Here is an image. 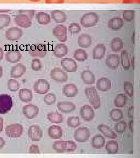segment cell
I'll return each instance as SVG.
<instances>
[{
    "label": "cell",
    "instance_id": "1",
    "mask_svg": "<svg viewBox=\"0 0 140 158\" xmlns=\"http://www.w3.org/2000/svg\"><path fill=\"white\" fill-rule=\"evenodd\" d=\"M85 95L89 102L95 109H98L101 106L100 97L98 95L97 89L94 86L88 87L85 89Z\"/></svg>",
    "mask_w": 140,
    "mask_h": 158
},
{
    "label": "cell",
    "instance_id": "2",
    "mask_svg": "<svg viewBox=\"0 0 140 158\" xmlns=\"http://www.w3.org/2000/svg\"><path fill=\"white\" fill-rule=\"evenodd\" d=\"M99 21V16L97 13L94 12H87L84 14L80 19L82 26L85 28L94 27Z\"/></svg>",
    "mask_w": 140,
    "mask_h": 158
},
{
    "label": "cell",
    "instance_id": "3",
    "mask_svg": "<svg viewBox=\"0 0 140 158\" xmlns=\"http://www.w3.org/2000/svg\"><path fill=\"white\" fill-rule=\"evenodd\" d=\"M28 52L32 56L39 57H44L47 53L46 45L43 44H36L30 46Z\"/></svg>",
    "mask_w": 140,
    "mask_h": 158
},
{
    "label": "cell",
    "instance_id": "4",
    "mask_svg": "<svg viewBox=\"0 0 140 158\" xmlns=\"http://www.w3.org/2000/svg\"><path fill=\"white\" fill-rule=\"evenodd\" d=\"M13 107L11 97L8 94L0 95V114H5L8 113Z\"/></svg>",
    "mask_w": 140,
    "mask_h": 158
},
{
    "label": "cell",
    "instance_id": "5",
    "mask_svg": "<svg viewBox=\"0 0 140 158\" xmlns=\"http://www.w3.org/2000/svg\"><path fill=\"white\" fill-rule=\"evenodd\" d=\"M53 35L60 42H65L67 40V28L64 25H57L53 28Z\"/></svg>",
    "mask_w": 140,
    "mask_h": 158
},
{
    "label": "cell",
    "instance_id": "6",
    "mask_svg": "<svg viewBox=\"0 0 140 158\" xmlns=\"http://www.w3.org/2000/svg\"><path fill=\"white\" fill-rule=\"evenodd\" d=\"M23 131L22 125L18 123L8 125L6 128V134L10 138H19L22 135Z\"/></svg>",
    "mask_w": 140,
    "mask_h": 158
},
{
    "label": "cell",
    "instance_id": "7",
    "mask_svg": "<svg viewBox=\"0 0 140 158\" xmlns=\"http://www.w3.org/2000/svg\"><path fill=\"white\" fill-rule=\"evenodd\" d=\"M50 77L54 81L58 83H65L67 81L68 79L67 73L58 68H54L51 71Z\"/></svg>",
    "mask_w": 140,
    "mask_h": 158
},
{
    "label": "cell",
    "instance_id": "8",
    "mask_svg": "<svg viewBox=\"0 0 140 158\" xmlns=\"http://www.w3.org/2000/svg\"><path fill=\"white\" fill-rule=\"evenodd\" d=\"M50 89V83L45 79H39L34 85V90L39 94H46Z\"/></svg>",
    "mask_w": 140,
    "mask_h": 158
},
{
    "label": "cell",
    "instance_id": "9",
    "mask_svg": "<svg viewBox=\"0 0 140 158\" xmlns=\"http://www.w3.org/2000/svg\"><path fill=\"white\" fill-rule=\"evenodd\" d=\"M90 131L87 127H79L74 132V138L79 142H86L90 139Z\"/></svg>",
    "mask_w": 140,
    "mask_h": 158
},
{
    "label": "cell",
    "instance_id": "10",
    "mask_svg": "<svg viewBox=\"0 0 140 158\" xmlns=\"http://www.w3.org/2000/svg\"><path fill=\"white\" fill-rule=\"evenodd\" d=\"M43 131L39 126L31 125L28 131V136L33 141H39L43 137Z\"/></svg>",
    "mask_w": 140,
    "mask_h": 158
},
{
    "label": "cell",
    "instance_id": "11",
    "mask_svg": "<svg viewBox=\"0 0 140 158\" xmlns=\"http://www.w3.org/2000/svg\"><path fill=\"white\" fill-rule=\"evenodd\" d=\"M22 113L26 118L33 119L38 115L39 109L36 106L32 104H29L22 108Z\"/></svg>",
    "mask_w": 140,
    "mask_h": 158
},
{
    "label": "cell",
    "instance_id": "12",
    "mask_svg": "<svg viewBox=\"0 0 140 158\" xmlns=\"http://www.w3.org/2000/svg\"><path fill=\"white\" fill-rule=\"evenodd\" d=\"M62 67L68 72H75L77 70V62L71 58L66 57L62 59L61 61Z\"/></svg>",
    "mask_w": 140,
    "mask_h": 158
},
{
    "label": "cell",
    "instance_id": "13",
    "mask_svg": "<svg viewBox=\"0 0 140 158\" xmlns=\"http://www.w3.org/2000/svg\"><path fill=\"white\" fill-rule=\"evenodd\" d=\"M23 35V31L18 27H13L8 29L6 32V38L9 40H19Z\"/></svg>",
    "mask_w": 140,
    "mask_h": 158
},
{
    "label": "cell",
    "instance_id": "14",
    "mask_svg": "<svg viewBox=\"0 0 140 158\" xmlns=\"http://www.w3.org/2000/svg\"><path fill=\"white\" fill-rule=\"evenodd\" d=\"M15 23L18 26L23 28H28L31 27L32 22V19L28 16L23 14H18L15 17Z\"/></svg>",
    "mask_w": 140,
    "mask_h": 158
},
{
    "label": "cell",
    "instance_id": "15",
    "mask_svg": "<svg viewBox=\"0 0 140 158\" xmlns=\"http://www.w3.org/2000/svg\"><path fill=\"white\" fill-rule=\"evenodd\" d=\"M81 117L84 121H90L95 117V113L93 108L89 105H84L81 108Z\"/></svg>",
    "mask_w": 140,
    "mask_h": 158
},
{
    "label": "cell",
    "instance_id": "16",
    "mask_svg": "<svg viewBox=\"0 0 140 158\" xmlns=\"http://www.w3.org/2000/svg\"><path fill=\"white\" fill-rule=\"evenodd\" d=\"M57 108L60 111L64 114H70L76 109V106L74 103L69 102H58Z\"/></svg>",
    "mask_w": 140,
    "mask_h": 158
},
{
    "label": "cell",
    "instance_id": "17",
    "mask_svg": "<svg viewBox=\"0 0 140 158\" xmlns=\"http://www.w3.org/2000/svg\"><path fill=\"white\" fill-rule=\"evenodd\" d=\"M62 93L67 97H75L78 93V89L76 85L72 83H69L63 86Z\"/></svg>",
    "mask_w": 140,
    "mask_h": 158
},
{
    "label": "cell",
    "instance_id": "18",
    "mask_svg": "<svg viewBox=\"0 0 140 158\" xmlns=\"http://www.w3.org/2000/svg\"><path fill=\"white\" fill-rule=\"evenodd\" d=\"M120 57L118 54L109 55L106 59L107 66L111 69H117L120 64Z\"/></svg>",
    "mask_w": 140,
    "mask_h": 158
},
{
    "label": "cell",
    "instance_id": "19",
    "mask_svg": "<svg viewBox=\"0 0 140 158\" xmlns=\"http://www.w3.org/2000/svg\"><path fill=\"white\" fill-rule=\"evenodd\" d=\"M26 72V67L22 63H18L13 66L11 70V76L12 78L21 77Z\"/></svg>",
    "mask_w": 140,
    "mask_h": 158
},
{
    "label": "cell",
    "instance_id": "20",
    "mask_svg": "<svg viewBox=\"0 0 140 158\" xmlns=\"http://www.w3.org/2000/svg\"><path fill=\"white\" fill-rule=\"evenodd\" d=\"M106 48L103 44H98L92 51V57L95 60H101L103 58L106 53Z\"/></svg>",
    "mask_w": 140,
    "mask_h": 158
},
{
    "label": "cell",
    "instance_id": "21",
    "mask_svg": "<svg viewBox=\"0 0 140 158\" xmlns=\"http://www.w3.org/2000/svg\"><path fill=\"white\" fill-rule=\"evenodd\" d=\"M6 57L8 62L15 63L18 62L21 60L22 57V54L19 51L11 50L6 52Z\"/></svg>",
    "mask_w": 140,
    "mask_h": 158
},
{
    "label": "cell",
    "instance_id": "22",
    "mask_svg": "<svg viewBox=\"0 0 140 158\" xmlns=\"http://www.w3.org/2000/svg\"><path fill=\"white\" fill-rule=\"evenodd\" d=\"M124 25L123 19L120 17H114L109 19L108 22L109 28L112 31H118Z\"/></svg>",
    "mask_w": 140,
    "mask_h": 158
},
{
    "label": "cell",
    "instance_id": "23",
    "mask_svg": "<svg viewBox=\"0 0 140 158\" xmlns=\"http://www.w3.org/2000/svg\"><path fill=\"white\" fill-rule=\"evenodd\" d=\"M18 96L20 100L23 102H30L34 98L32 90L26 88L20 89V90L19 91Z\"/></svg>",
    "mask_w": 140,
    "mask_h": 158
},
{
    "label": "cell",
    "instance_id": "24",
    "mask_svg": "<svg viewBox=\"0 0 140 158\" xmlns=\"http://www.w3.org/2000/svg\"><path fill=\"white\" fill-rule=\"evenodd\" d=\"M81 78L85 84L93 85L95 82V76L94 74L89 70H85L81 73Z\"/></svg>",
    "mask_w": 140,
    "mask_h": 158
},
{
    "label": "cell",
    "instance_id": "25",
    "mask_svg": "<svg viewBox=\"0 0 140 158\" xmlns=\"http://www.w3.org/2000/svg\"><path fill=\"white\" fill-rule=\"evenodd\" d=\"M111 81L106 77H101L98 79L96 83L97 89L98 90L101 91H106L110 90L111 89Z\"/></svg>",
    "mask_w": 140,
    "mask_h": 158
},
{
    "label": "cell",
    "instance_id": "26",
    "mask_svg": "<svg viewBox=\"0 0 140 158\" xmlns=\"http://www.w3.org/2000/svg\"><path fill=\"white\" fill-rule=\"evenodd\" d=\"M48 135L52 139H60L62 136V130L58 125H52L48 129Z\"/></svg>",
    "mask_w": 140,
    "mask_h": 158
},
{
    "label": "cell",
    "instance_id": "27",
    "mask_svg": "<svg viewBox=\"0 0 140 158\" xmlns=\"http://www.w3.org/2000/svg\"><path fill=\"white\" fill-rule=\"evenodd\" d=\"M68 49L67 46L64 44H58L55 46L53 49V55L54 56L61 58L66 56L68 53Z\"/></svg>",
    "mask_w": 140,
    "mask_h": 158
},
{
    "label": "cell",
    "instance_id": "28",
    "mask_svg": "<svg viewBox=\"0 0 140 158\" xmlns=\"http://www.w3.org/2000/svg\"><path fill=\"white\" fill-rule=\"evenodd\" d=\"M98 130L107 138H109L110 139H116L117 138L116 134L114 132L111 130V128L106 125L103 124L99 125L98 127Z\"/></svg>",
    "mask_w": 140,
    "mask_h": 158
},
{
    "label": "cell",
    "instance_id": "29",
    "mask_svg": "<svg viewBox=\"0 0 140 158\" xmlns=\"http://www.w3.org/2000/svg\"><path fill=\"white\" fill-rule=\"evenodd\" d=\"M105 139L101 134H97L92 137L91 139V145L95 149H101L105 146Z\"/></svg>",
    "mask_w": 140,
    "mask_h": 158
},
{
    "label": "cell",
    "instance_id": "30",
    "mask_svg": "<svg viewBox=\"0 0 140 158\" xmlns=\"http://www.w3.org/2000/svg\"><path fill=\"white\" fill-rule=\"evenodd\" d=\"M78 44L82 48H88L92 44V38L88 34H82L78 37Z\"/></svg>",
    "mask_w": 140,
    "mask_h": 158
},
{
    "label": "cell",
    "instance_id": "31",
    "mask_svg": "<svg viewBox=\"0 0 140 158\" xmlns=\"http://www.w3.org/2000/svg\"><path fill=\"white\" fill-rule=\"evenodd\" d=\"M51 18L56 23H62L66 21L67 16L66 14L60 10H54L51 13Z\"/></svg>",
    "mask_w": 140,
    "mask_h": 158
},
{
    "label": "cell",
    "instance_id": "32",
    "mask_svg": "<svg viewBox=\"0 0 140 158\" xmlns=\"http://www.w3.org/2000/svg\"><path fill=\"white\" fill-rule=\"evenodd\" d=\"M36 19L40 25H47L51 22V17L47 13L40 12L36 14Z\"/></svg>",
    "mask_w": 140,
    "mask_h": 158
},
{
    "label": "cell",
    "instance_id": "33",
    "mask_svg": "<svg viewBox=\"0 0 140 158\" xmlns=\"http://www.w3.org/2000/svg\"><path fill=\"white\" fill-rule=\"evenodd\" d=\"M110 48L112 51L114 52H118L123 48V40L120 38H114L110 42Z\"/></svg>",
    "mask_w": 140,
    "mask_h": 158
},
{
    "label": "cell",
    "instance_id": "34",
    "mask_svg": "<svg viewBox=\"0 0 140 158\" xmlns=\"http://www.w3.org/2000/svg\"><path fill=\"white\" fill-rule=\"evenodd\" d=\"M47 118L52 123L60 124L63 122V117L62 114L57 112H52L47 114Z\"/></svg>",
    "mask_w": 140,
    "mask_h": 158
},
{
    "label": "cell",
    "instance_id": "35",
    "mask_svg": "<svg viewBox=\"0 0 140 158\" xmlns=\"http://www.w3.org/2000/svg\"><path fill=\"white\" fill-rule=\"evenodd\" d=\"M120 60L121 64L122 67L124 70H129L131 67V62L129 59V55L127 52L126 51H123L120 55Z\"/></svg>",
    "mask_w": 140,
    "mask_h": 158
},
{
    "label": "cell",
    "instance_id": "36",
    "mask_svg": "<svg viewBox=\"0 0 140 158\" xmlns=\"http://www.w3.org/2000/svg\"><path fill=\"white\" fill-rule=\"evenodd\" d=\"M88 53L83 49H77L74 53V58L79 62H83L88 59Z\"/></svg>",
    "mask_w": 140,
    "mask_h": 158
},
{
    "label": "cell",
    "instance_id": "37",
    "mask_svg": "<svg viewBox=\"0 0 140 158\" xmlns=\"http://www.w3.org/2000/svg\"><path fill=\"white\" fill-rule=\"evenodd\" d=\"M106 150L110 154H116L118 151V144L116 141H109L106 145Z\"/></svg>",
    "mask_w": 140,
    "mask_h": 158
},
{
    "label": "cell",
    "instance_id": "38",
    "mask_svg": "<svg viewBox=\"0 0 140 158\" xmlns=\"http://www.w3.org/2000/svg\"><path fill=\"white\" fill-rule=\"evenodd\" d=\"M127 104V97L124 94H118L114 99V104L117 108H122Z\"/></svg>",
    "mask_w": 140,
    "mask_h": 158
},
{
    "label": "cell",
    "instance_id": "39",
    "mask_svg": "<svg viewBox=\"0 0 140 158\" xmlns=\"http://www.w3.org/2000/svg\"><path fill=\"white\" fill-rule=\"evenodd\" d=\"M110 117L114 121H118L123 118V113L120 109H113L110 112Z\"/></svg>",
    "mask_w": 140,
    "mask_h": 158
},
{
    "label": "cell",
    "instance_id": "40",
    "mask_svg": "<svg viewBox=\"0 0 140 158\" xmlns=\"http://www.w3.org/2000/svg\"><path fill=\"white\" fill-rule=\"evenodd\" d=\"M11 23V17L7 14H0V29L8 27Z\"/></svg>",
    "mask_w": 140,
    "mask_h": 158
},
{
    "label": "cell",
    "instance_id": "41",
    "mask_svg": "<svg viewBox=\"0 0 140 158\" xmlns=\"http://www.w3.org/2000/svg\"><path fill=\"white\" fill-rule=\"evenodd\" d=\"M53 149L58 153H63L66 150V143L63 141H55L53 144Z\"/></svg>",
    "mask_w": 140,
    "mask_h": 158
},
{
    "label": "cell",
    "instance_id": "42",
    "mask_svg": "<svg viewBox=\"0 0 140 158\" xmlns=\"http://www.w3.org/2000/svg\"><path fill=\"white\" fill-rule=\"evenodd\" d=\"M8 89L11 91H17L20 87V84L16 80L10 79L8 81Z\"/></svg>",
    "mask_w": 140,
    "mask_h": 158
},
{
    "label": "cell",
    "instance_id": "43",
    "mask_svg": "<svg viewBox=\"0 0 140 158\" xmlns=\"http://www.w3.org/2000/svg\"><path fill=\"white\" fill-rule=\"evenodd\" d=\"M67 125L71 128H76L81 125L80 119L78 117H70L68 118Z\"/></svg>",
    "mask_w": 140,
    "mask_h": 158
},
{
    "label": "cell",
    "instance_id": "44",
    "mask_svg": "<svg viewBox=\"0 0 140 158\" xmlns=\"http://www.w3.org/2000/svg\"><path fill=\"white\" fill-rule=\"evenodd\" d=\"M119 122H118L115 124V131L119 134H122L125 132L127 128V123L125 121L122 120V121H118Z\"/></svg>",
    "mask_w": 140,
    "mask_h": 158
},
{
    "label": "cell",
    "instance_id": "45",
    "mask_svg": "<svg viewBox=\"0 0 140 158\" xmlns=\"http://www.w3.org/2000/svg\"><path fill=\"white\" fill-rule=\"evenodd\" d=\"M124 89L126 94L132 97L134 94V87L133 84L130 81H125L124 83Z\"/></svg>",
    "mask_w": 140,
    "mask_h": 158
},
{
    "label": "cell",
    "instance_id": "46",
    "mask_svg": "<svg viewBox=\"0 0 140 158\" xmlns=\"http://www.w3.org/2000/svg\"><path fill=\"white\" fill-rule=\"evenodd\" d=\"M135 17V12L133 10H125L123 14V18L126 21L131 22L132 21Z\"/></svg>",
    "mask_w": 140,
    "mask_h": 158
},
{
    "label": "cell",
    "instance_id": "47",
    "mask_svg": "<svg viewBox=\"0 0 140 158\" xmlns=\"http://www.w3.org/2000/svg\"><path fill=\"white\" fill-rule=\"evenodd\" d=\"M57 97L55 94L53 93L47 94L44 97V102L47 105H52L56 102Z\"/></svg>",
    "mask_w": 140,
    "mask_h": 158
},
{
    "label": "cell",
    "instance_id": "48",
    "mask_svg": "<svg viewBox=\"0 0 140 158\" xmlns=\"http://www.w3.org/2000/svg\"><path fill=\"white\" fill-rule=\"evenodd\" d=\"M81 30V26L78 23H71L69 26V31L71 34H79Z\"/></svg>",
    "mask_w": 140,
    "mask_h": 158
},
{
    "label": "cell",
    "instance_id": "49",
    "mask_svg": "<svg viewBox=\"0 0 140 158\" xmlns=\"http://www.w3.org/2000/svg\"><path fill=\"white\" fill-rule=\"evenodd\" d=\"M66 143V152H74L75 151L77 148V145L75 142H74L72 141H65Z\"/></svg>",
    "mask_w": 140,
    "mask_h": 158
},
{
    "label": "cell",
    "instance_id": "50",
    "mask_svg": "<svg viewBox=\"0 0 140 158\" xmlns=\"http://www.w3.org/2000/svg\"><path fill=\"white\" fill-rule=\"evenodd\" d=\"M31 68L34 71H39L42 69V63L39 59H34L32 60Z\"/></svg>",
    "mask_w": 140,
    "mask_h": 158
},
{
    "label": "cell",
    "instance_id": "51",
    "mask_svg": "<svg viewBox=\"0 0 140 158\" xmlns=\"http://www.w3.org/2000/svg\"><path fill=\"white\" fill-rule=\"evenodd\" d=\"M19 14H23L25 15L28 17H29L30 19H32L34 18V15L35 14V11L32 10H20L18 11Z\"/></svg>",
    "mask_w": 140,
    "mask_h": 158
},
{
    "label": "cell",
    "instance_id": "52",
    "mask_svg": "<svg viewBox=\"0 0 140 158\" xmlns=\"http://www.w3.org/2000/svg\"><path fill=\"white\" fill-rule=\"evenodd\" d=\"M29 152L31 153H39V148L37 145L32 144L29 148Z\"/></svg>",
    "mask_w": 140,
    "mask_h": 158
},
{
    "label": "cell",
    "instance_id": "53",
    "mask_svg": "<svg viewBox=\"0 0 140 158\" xmlns=\"http://www.w3.org/2000/svg\"><path fill=\"white\" fill-rule=\"evenodd\" d=\"M65 0H45L46 4H63Z\"/></svg>",
    "mask_w": 140,
    "mask_h": 158
},
{
    "label": "cell",
    "instance_id": "54",
    "mask_svg": "<svg viewBox=\"0 0 140 158\" xmlns=\"http://www.w3.org/2000/svg\"><path fill=\"white\" fill-rule=\"evenodd\" d=\"M134 107L131 106L129 108L128 110V116L129 118H133L134 117Z\"/></svg>",
    "mask_w": 140,
    "mask_h": 158
},
{
    "label": "cell",
    "instance_id": "55",
    "mask_svg": "<svg viewBox=\"0 0 140 158\" xmlns=\"http://www.w3.org/2000/svg\"><path fill=\"white\" fill-rule=\"evenodd\" d=\"M123 4H140V0H123Z\"/></svg>",
    "mask_w": 140,
    "mask_h": 158
},
{
    "label": "cell",
    "instance_id": "56",
    "mask_svg": "<svg viewBox=\"0 0 140 158\" xmlns=\"http://www.w3.org/2000/svg\"><path fill=\"white\" fill-rule=\"evenodd\" d=\"M133 125H134L133 119L130 121V122H129V129L132 132H133Z\"/></svg>",
    "mask_w": 140,
    "mask_h": 158
},
{
    "label": "cell",
    "instance_id": "57",
    "mask_svg": "<svg viewBox=\"0 0 140 158\" xmlns=\"http://www.w3.org/2000/svg\"><path fill=\"white\" fill-rule=\"evenodd\" d=\"M5 145H6L5 140L2 138L0 137V149L2 148L3 147L5 146Z\"/></svg>",
    "mask_w": 140,
    "mask_h": 158
},
{
    "label": "cell",
    "instance_id": "58",
    "mask_svg": "<svg viewBox=\"0 0 140 158\" xmlns=\"http://www.w3.org/2000/svg\"><path fill=\"white\" fill-rule=\"evenodd\" d=\"M3 130V118L0 117V133Z\"/></svg>",
    "mask_w": 140,
    "mask_h": 158
},
{
    "label": "cell",
    "instance_id": "59",
    "mask_svg": "<svg viewBox=\"0 0 140 158\" xmlns=\"http://www.w3.org/2000/svg\"><path fill=\"white\" fill-rule=\"evenodd\" d=\"M4 56V51L2 50V48L0 47V60H1L3 59Z\"/></svg>",
    "mask_w": 140,
    "mask_h": 158
},
{
    "label": "cell",
    "instance_id": "60",
    "mask_svg": "<svg viewBox=\"0 0 140 158\" xmlns=\"http://www.w3.org/2000/svg\"><path fill=\"white\" fill-rule=\"evenodd\" d=\"M2 74H3V69L0 66V78L2 77Z\"/></svg>",
    "mask_w": 140,
    "mask_h": 158
},
{
    "label": "cell",
    "instance_id": "61",
    "mask_svg": "<svg viewBox=\"0 0 140 158\" xmlns=\"http://www.w3.org/2000/svg\"><path fill=\"white\" fill-rule=\"evenodd\" d=\"M28 1H30L31 2H39L40 0H28Z\"/></svg>",
    "mask_w": 140,
    "mask_h": 158
},
{
    "label": "cell",
    "instance_id": "62",
    "mask_svg": "<svg viewBox=\"0 0 140 158\" xmlns=\"http://www.w3.org/2000/svg\"><path fill=\"white\" fill-rule=\"evenodd\" d=\"M132 62H133V69H134V58L133 59V60H132Z\"/></svg>",
    "mask_w": 140,
    "mask_h": 158
}]
</instances>
